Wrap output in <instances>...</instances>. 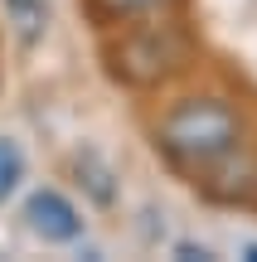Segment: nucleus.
Here are the masks:
<instances>
[{
    "instance_id": "f257e3e1",
    "label": "nucleus",
    "mask_w": 257,
    "mask_h": 262,
    "mask_svg": "<svg viewBox=\"0 0 257 262\" xmlns=\"http://www.w3.org/2000/svg\"><path fill=\"white\" fill-rule=\"evenodd\" d=\"M97 58H102V73L116 88L160 93L165 83H175L194 63V34L180 19V10L131 19V25H116V29H97Z\"/></svg>"
},
{
    "instance_id": "f03ea898",
    "label": "nucleus",
    "mask_w": 257,
    "mask_h": 262,
    "mask_svg": "<svg viewBox=\"0 0 257 262\" xmlns=\"http://www.w3.org/2000/svg\"><path fill=\"white\" fill-rule=\"evenodd\" d=\"M238 141H248L238 102L223 93H190L170 102L151 126V146L180 180H199L214 160H223Z\"/></svg>"
},
{
    "instance_id": "7ed1b4c3",
    "label": "nucleus",
    "mask_w": 257,
    "mask_h": 262,
    "mask_svg": "<svg viewBox=\"0 0 257 262\" xmlns=\"http://www.w3.org/2000/svg\"><path fill=\"white\" fill-rule=\"evenodd\" d=\"M194 189H199L209 204H257V150L248 141H238V146L228 150L223 160H214L209 170H204L199 180H190Z\"/></svg>"
},
{
    "instance_id": "20e7f679",
    "label": "nucleus",
    "mask_w": 257,
    "mask_h": 262,
    "mask_svg": "<svg viewBox=\"0 0 257 262\" xmlns=\"http://www.w3.org/2000/svg\"><path fill=\"white\" fill-rule=\"evenodd\" d=\"M25 228L34 238H44V243H73V238H83V214L63 189L39 185L25 199Z\"/></svg>"
},
{
    "instance_id": "39448f33",
    "label": "nucleus",
    "mask_w": 257,
    "mask_h": 262,
    "mask_svg": "<svg viewBox=\"0 0 257 262\" xmlns=\"http://www.w3.org/2000/svg\"><path fill=\"white\" fill-rule=\"evenodd\" d=\"M73 175H78V189H83L97 209H112L116 204V165L97 146L73 150Z\"/></svg>"
},
{
    "instance_id": "423d86ee",
    "label": "nucleus",
    "mask_w": 257,
    "mask_h": 262,
    "mask_svg": "<svg viewBox=\"0 0 257 262\" xmlns=\"http://www.w3.org/2000/svg\"><path fill=\"white\" fill-rule=\"evenodd\" d=\"M184 0H83V15L97 29H116L131 19H151V15H175Z\"/></svg>"
},
{
    "instance_id": "0eeeda50",
    "label": "nucleus",
    "mask_w": 257,
    "mask_h": 262,
    "mask_svg": "<svg viewBox=\"0 0 257 262\" xmlns=\"http://www.w3.org/2000/svg\"><path fill=\"white\" fill-rule=\"evenodd\" d=\"M5 5V25L15 34V44L34 49L49 34V0H0Z\"/></svg>"
},
{
    "instance_id": "6e6552de",
    "label": "nucleus",
    "mask_w": 257,
    "mask_h": 262,
    "mask_svg": "<svg viewBox=\"0 0 257 262\" xmlns=\"http://www.w3.org/2000/svg\"><path fill=\"white\" fill-rule=\"evenodd\" d=\"M25 180V150L15 136H0V199H10Z\"/></svg>"
},
{
    "instance_id": "1a4fd4ad",
    "label": "nucleus",
    "mask_w": 257,
    "mask_h": 262,
    "mask_svg": "<svg viewBox=\"0 0 257 262\" xmlns=\"http://www.w3.org/2000/svg\"><path fill=\"white\" fill-rule=\"evenodd\" d=\"M175 257H184V262H209L214 253H209V248H194V243H180V248H175Z\"/></svg>"
}]
</instances>
